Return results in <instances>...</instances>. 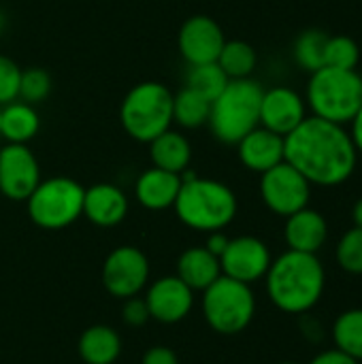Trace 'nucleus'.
<instances>
[{
	"label": "nucleus",
	"instance_id": "5",
	"mask_svg": "<svg viewBox=\"0 0 362 364\" xmlns=\"http://www.w3.org/2000/svg\"><path fill=\"white\" fill-rule=\"evenodd\" d=\"M307 102L316 117L333 124H350L362 107V77L356 68L324 66L312 73Z\"/></svg>",
	"mask_w": 362,
	"mask_h": 364
},
{
	"label": "nucleus",
	"instance_id": "23",
	"mask_svg": "<svg viewBox=\"0 0 362 364\" xmlns=\"http://www.w3.org/2000/svg\"><path fill=\"white\" fill-rule=\"evenodd\" d=\"M38 113L28 102H9L0 107V136L6 143L26 145L38 132Z\"/></svg>",
	"mask_w": 362,
	"mask_h": 364
},
{
	"label": "nucleus",
	"instance_id": "12",
	"mask_svg": "<svg viewBox=\"0 0 362 364\" xmlns=\"http://www.w3.org/2000/svg\"><path fill=\"white\" fill-rule=\"evenodd\" d=\"M41 183V168L36 156L28 145L6 143L0 149V192L9 200H28Z\"/></svg>",
	"mask_w": 362,
	"mask_h": 364
},
{
	"label": "nucleus",
	"instance_id": "32",
	"mask_svg": "<svg viewBox=\"0 0 362 364\" xmlns=\"http://www.w3.org/2000/svg\"><path fill=\"white\" fill-rule=\"evenodd\" d=\"M19 66L11 58L0 55V107L19 98Z\"/></svg>",
	"mask_w": 362,
	"mask_h": 364
},
{
	"label": "nucleus",
	"instance_id": "24",
	"mask_svg": "<svg viewBox=\"0 0 362 364\" xmlns=\"http://www.w3.org/2000/svg\"><path fill=\"white\" fill-rule=\"evenodd\" d=\"M333 341L337 350L362 363V307L337 316L333 324Z\"/></svg>",
	"mask_w": 362,
	"mask_h": 364
},
{
	"label": "nucleus",
	"instance_id": "8",
	"mask_svg": "<svg viewBox=\"0 0 362 364\" xmlns=\"http://www.w3.org/2000/svg\"><path fill=\"white\" fill-rule=\"evenodd\" d=\"M85 188L68 177L41 181L26 200L30 220L45 230H62L83 215Z\"/></svg>",
	"mask_w": 362,
	"mask_h": 364
},
{
	"label": "nucleus",
	"instance_id": "11",
	"mask_svg": "<svg viewBox=\"0 0 362 364\" xmlns=\"http://www.w3.org/2000/svg\"><path fill=\"white\" fill-rule=\"evenodd\" d=\"M271 262L273 258H271V250L267 247V243L250 235L230 239L226 250L220 256L222 275L243 282L247 286L265 279Z\"/></svg>",
	"mask_w": 362,
	"mask_h": 364
},
{
	"label": "nucleus",
	"instance_id": "28",
	"mask_svg": "<svg viewBox=\"0 0 362 364\" xmlns=\"http://www.w3.org/2000/svg\"><path fill=\"white\" fill-rule=\"evenodd\" d=\"M326 43H329L326 32L316 30V28L305 30L294 43L297 62L309 73H316V70L324 68L326 66Z\"/></svg>",
	"mask_w": 362,
	"mask_h": 364
},
{
	"label": "nucleus",
	"instance_id": "38",
	"mask_svg": "<svg viewBox=\"0 0 362 364\" xmlns=\"http://www.w3.org/2000/svg\"><path fill=\"white\" fill-rule=\"evenodd\" d=\"M352 220H354V226L362 228V198L356 200L354 209H352Z\"/></svg>",
	"mask_w": 362,
	"mask_h": 364
},
{
	"label": "nucleus",
	"instance_id": "31",
	"mask_svg": "<svg viewBox=\"0 0 362 364\" xmlns=\"http://www.w3.org/2000/svg\"><path fill=\"white\" fill-rule=\"evenodd\" d=\"M51 92V77L43 68H28L21 70L19 79V98L28 105H36L45 100Z\"/></svg>",
	"mask_w": 362,
	"mask_h": 364
},
{
	"label": "nucleus",
	"instance_id": "35",
	"mask_svg": "<svg viewBox=\"0 0 362 364\" xmlns=\"http://www.w3.org/2000/svg\"><path fill=\"white\" fill-rule=\"evenodd\" d=\"M309 364H361L358 360H354L352 356L344 354L341 350H326V352H320L318 356H314Z\"/></svg>",
	"mask_w": 362,
	"mask_h": 364
},
{
	"label": "nucleus",
	"instance_id": "21",
	"mask_svg": "<svg viewBox=\"0 0 362 364\" xmlns=\"http://www.w3.org/2000/svg\"><path fill=\"white\" fill-rule=\"evenodd\" d=\"M77 352L85 364H115L122 354V337L115 328L96 324L81 333Z\"/></svg>",
	"mask_w": 362,
	"mask_h": 364
},
{
	"label": "nucleus",
	"instance_id": "27",
	"mask_svg": "<svg viewBox=\"0 0 362 364\" xmlns=\"http://www.w3.org/2000/svg\"><path fill=\"white\" fill-rule=\"evenodd\" d=\"M228 81L230 79L226 77V73L220 68L218 62H207V64L190 66L186 87L192 90V92H196V94H201L209 102H213L222 94V90L226 87Z\"/></svg>",
	"mask_w": 362,
	"mask_h": 364
},
{
	"label": "nucleus",
	"instance_id": "34",
	"mask_svg": "<svg viewBox=\"0 0 362 364\" xmlns=\"http://www.w3.org/2000/svg\"><path fill=\"white\" fill-rule=\"evenodd\" d=\"M141 364H179V360H177V354L171 348H166V346H154V348H149L143 354Z\"/></svg>",
	"mask_w": 362,
	"mask_h": 364
},
{
	"label": "nucleus",
	"instance_id": "18",
	"mask_svg": "<svg viewBox=\"0 0 362 364\" xmlns=\"http://www.w3.org/2000/svg\"><path fill=\"white\" fill-rule=\"evenodd\" d=\"M239 160L254 173H265L284 162V136L258 126L247 132L239 143Z\"/></svg>",
	"mask_w": 362,
	"mask_h": 364
},
{
	"label": "nucleus",
	"instance_id": "17",
	"mask_svg": "<svg viewBox=\"0 0 362 364\" xmlns=\"http://www.w3.org/2000/svg\"><path fill=\"white\" fill-rule=\"evenodd\" d=\"M284 239L288 250L303 254H318L329 239V224L316 209H301L286 218Z\"/></svg>",
	"mask_w": 362,
	"mask_h": 364
},
{
	"label": "nucleus",
	"instance_id": "3",
	"mask_svg": "<svg viewBox=\"0 0 362 364\" xmlns=\"http://www.w3.org/2000/svg\"><path fill=\"white\" fill-rule=\"evenodd\" d=\"M237 207V196L226 183L203 177H181L173 205L177 218L198 232L224 230L235 220Z\"/></svg>",
	"mask_w": 362,
	"mask_h": 364
},
{
	"label": "nucleus",
	"instance_id": "7",
	"mask_svg": "<svg viewBox=\"0 0 362 364\" xmlns=\"http://www.w3.org/2000/svg\"><path fill=\"white\" fill-rule=\"evenodd\" d=\"M203 316L218 335L233 337L243 333L256 316V296L252 286L220 275L203 290Z\"/></svg>",
	"mask_w": 362,
	"mask_h": 364
},
{
	"label": "nucleus",
	"instance_id": "39",
	"mask_svg": "<svg viewBox=\"0 0 362 364\" xmlns=\"http://www.w3.org/2000/svg\"><path fill=\"white\" fill-rule=\"evenodd\" d=\"M2 28H4V15H2V11H0V32H2Z\"/></svg>",
	"mask_w": 362,
	"mask_h": 364
},
{
	"label": "nucleus",
	"instance_id": "36",
	"mask_svg": "<svg viewBox=\"0 0 362 364\" xmlns=\"http://www.w3.org/2000/svg\"><path fill=\"white\" fill-rule=\"evenodd\" d=\"M209 237H207V243H205V247L213 254V256H222V252L226 250V245H228V237L222 232V230H215V232H207Z\"/></svg>",
	"mask_w": 362,
	"mask_h": 364
},
{
	"label": "nucleus",
	"instance_id": "2",
	"mask_svg": "<svg viewBox=\"0 0 362 364\" xmlns=\"http://www.w3.org/2000/svg\"><path fill=\"white\" fill-rule=\"evenodd\" d=\"M267 294L271 303L290 316H303L312 311L326 288V271L316 254L284 252L277 256L267 275Z\"/></svg>",
	"mask_w": 362,
	"mask_h": 364
},
{
	"label": "nucleus",
	"instance_id": "25",
	"mask_svg": "<svg viewBox=\"0 0 362 364\" xmlns=\"http://www.w3.org/2000/svg\"><path fill=\"white\" fill-rule=\"evenodd\" d=\"M256 60L254 47L245 41H226L218 55V64L228 79H247L256 68Z\"/></svg>",
	"mask_w": 362,
	"mask_h": 364
},
{
	"label": "nucleus",
	"instance_id": "40",
	"mask_svg": "<svg viewBox=\"0 0 362 364\" xmlns=\"http://www.w3.org/2000/svg\"><path fill=\"white\" fill-rule=\"evenodd\" d=\"M280 364H297V363H280Z\"/></svg>",
	"mask_w": 362,
	"mask_h": 364
},
{
	"label": "nucleus",
	"instance_id": "33",
	"mask_svg": "<svg viewBox=\"0 0 362 364\" xmlns=\"http://www.w3.org/2000/svg\"><path fill=\"white\" fill-rule=\"evenodd\" d=\"M122 318L128 326L132 328H139V326H145L151 318H149V309H147V303L145 299H139V296H132V299H126L124 301V307H122Z\"/></svg>",
	"mask_w": 362,
	"mask_h": 364
},
{
	"label": "nucleus",
	"instance_id": "26",
	"mask_svg": "<svg viewBox=\"0 0 362 364\" xmlns=\"http://www.w3.org/2000/svg\"><path fill=\"white\" fill-rule=\"evenodd\" d=\"M211 102L201 94L183 87L179 94L173 96V122L183 128H201L209 122Z\"/></svg>",
	"mask_w": 362,
	"mask_h": 364
},
{
	"label": "nucleus",
	"instance_id": "4",
	"mask_svg": "<svg viewBox=\"0 0 362 364\" xmlns=\"http://www.w3.org/2000/svg\"><path fill=\"white\" fill-rule=\"evenodd\" d=\"M262 87L254 79H230L211 102L209 126L218 141L237 145L247 132L260 126Z\"/></svg>",
	"mask_w": 362,
	"mask_h": 364
},
{
	"label": "nucleus",
	"instance_id": "9",
	"mask_svg": "<svg viewBox=\"0 0 362 364\" xmlns=\"http://www.w3.org/2000/svg\"><path fill=\"white\" fill-rule=\"evenodd\" d=\"M260 196L269 211L288 218L309 205L312 183L286 160L260 177Z\"/></svg>",
	"mask_w": 362,
	"mask_h": 364
},
{
	"label": "nucleus",
	"instance_id": "19",
	"mask_svg": "<svg viewBox=\"0 0 362 364\" xmlns=\"http://www.w3.org/2000/svg\"><path fill=\"white\" fill-rule=\"evenodd\" d=\"M179 188H181V175L151 166L137 179L134 194L139 205H143L145 209L164 211L175 205Z\"/></svg>",
	"mask_w": 362,
	"mask_h": 364
},
{
	"label": "nucleus",
	"instance_id": "6",
	"mask_svg": "<svg viewBox=\"0 0 362 364\" xmlns=\"http://www.w3.org/2000/svg\"><path fill=\"white\" fill-rule=\"evenodd\" d=\"M119 119L134 141L151 143L173 124V92L158 81L134 85L122 102Z\"/></svg>",
	"mask_w": 362,
	"mask_h": 364
},
{
	"label": "nucleus",
	"instance_id": "29",
	"mask_svg": "<svg viewBox=\"0 0 362 364\" xmlns=\"http://www.w3.org/2000/svg\"><path fill=\"white\" fill-rule=\"evenodd\" d=\"M335 258L346 273L362 275V228L354 226L339 239Z\"/></svg>",
	"mask_w": 362,
	"mask_h": 364
},
{
	"label": "nucleus",
	"instance_id": "13",
	"mask_svg": "<svg viewBox=\"0 0 362 364\" xmlns=\"http://www.w3.org/2000/svg\"><path fill=\"white\" fill-rule=\"evenodd\" d=\"M143 299L149 318L160 324H177L186 320L194 307V290H190L177 275H166L149 284Z\"/></svg>",
	"mask_w": 362,
	"mask_h": 364
},
{
	"label": "nucleus",
	"instance_id": "14",
	"mask_svg": "<svg viewBox=\"0 0 362 364\" xmlns=\"http://www.w3.org/2000/svg\"><path fill=\"white\" fill-rule=\"evenodd\" d=\"M226 38L220 23L207 15H194L179 30V51L190 66L218 62Z\"/></svg>",
	"mask_w": 362,
	"mask_h": 364
},
{
	"label": "nucleus",
	"instance_id": "20",
	"mask_svg": "<svg viewBox=\"0 0 362 364\" xmlns=\"http://www.w3.org/2000/svg\"><path fill=\"white\" fill-rule=\"evenodd\" d=\"M220 275V258L213 256L205 245L188 247L177 260V277L194 292L207 290Z\"/></svg>",
	"mask_w": 362,
	"mask_h": 364
},
{
	"label": "nucleus",
	"instance_id": "22",
	"mask_svg": "<svg viewBox=\"0 0 362 364\" xmlns=\"http://www.w3.org/2000/svg\"><path fill=\"white\" fill-rule=\"evenodd\" d=\"M149 158L156 168L181 175L192 160V147L183 134L169 128L149 143Z\"/></svg>",
	"mask_w": 362,
	"mask_h": 364
},
{
	"label": "nucleus",
	"instance_id": "30",
	"mask_svg": "<svg viewBox=\"0 0 362 364\" xmlns=\"http://www.w3.org/2000/svg\"><path fill=\"white\" fill-rule=\"evenodd\" d=\"M361 60V49L356 45V41H352L350 36H329L326 43V66L333 68H356Z\"/></svg>",
	"mask_w": 362,
	"mask_h": 364
},
{
	"label": "nucleus",
	"instance_id": "10",
	"mask_svg": "<svg viewBox=\"0 0 362 364\" xmlns=\"http://www.w3.org/2000/svg\"><path fill=\"white\" fill-rule=\"evenodd\" d=\"M149 282V260L134 245L115 247L102 264V286L119 301L139 296Z\"/></svg>",
	"mask_w": 362,
	"mask_h": 364
},
{
	"label": "nucleus",
	"instance_id": "15",
	"mask_svg": "<svg viewBox=\"0 0 362 364\" xmlns=\"http://www.w3.org/2000/svg\"><path fill=\"white\" fill-rule=\"evenodd\" d=\"M305 119V102L290 87H273L262 92L260 102V126L288 136Z\"/></svg>",
	"mask_w": 362,
	"mask_h": 364
},
{
	"label": "nucleus",
	"instance_id": "37",
	"mask_svg": "<svg viewBox=\"0 0 362 364\" xmlns=\"http://www.w3.org/2000/svg\"><path fill=\"white\" fill-rule=\"evenodd\" d=\"M350 136H352L358 154H362V107L358 109V113L354 115V119H352V134Z\"/></svg>",
	"mask_w": 362,
	"mask_h": 364
},
{
	"label": "nucleus",
	"instance_id": "16",
	"mask_svg": "<svg viewBox=\"0 0 362 364\" xmlns=\"http://www.w3.org/2000/svg\"><path fill=\"white\" fill-rule=\"evenodd\" d=\"M83 215L100 228H113L128 215V198L113 183H96L83 194Z\"/></svg>",
	"mask_w": 362,
	"mask_h": 364
},
{
	"label": "nucleus",
	"instance_id": "1",
	"mask_svg": "<svg viewBox=\"0 0 362 364\" xmlns=\"http://www.w3.org/2000/svg\"><path fill=\"white\" fill-rule=\"evenodd\" d=\"M358 149L344 126L322 117H305L284 136V160L309 183L333 188L346 183L356 168Z\"/></svg>",
	"mask_w": 362,
	"mask_h": 364
}]
</instances>
